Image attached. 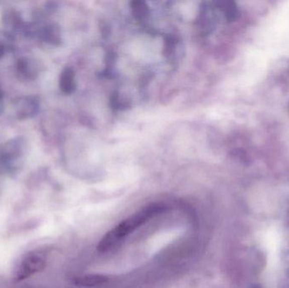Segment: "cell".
I'll use <instances>...</instances> for the list:
<instances>
[{"instance_id": "1", "label": "cell", "mask_w": 289, "mask_h": 288, "mask_svg": "<svg viewBox=\"0 0 289 288\" xmlns=\"http://www.w3.org/2000/svg\"><path fill=\"white\" fill-rule=\"evenodd\" d=\"M46 259L43 254L37 251H31L24 254L16 263L12 271V279L22 281L45 269Z\"/></svg>"}, {"instance_id": "2", "label": "cell", "mask_w": 289, "mask_h": 288, "mask_svg": "<svg viewBox=\"0 0 289 288\" xmlns=\"http://www.w3.org/2000/svg\"><path fill=\"white\" fill-rule=\"evenodd\" d=\"M163 210V207L159 205H152L148 206L147 208L143 209L142 211L137 212L132 216L124 220L123 222L118 224L115 228L111 230L114 234L117 239L120 241L125 236L134 232V230L138 228L139 226L144 224V222L148 221L151 217L155 216L156 214L160 212Z\"/></svg>"}, {"instance_id": "3", "label": "cell", "mask_w": 289, "mask_h": 288, "mask_svg": "<svg viewBox=\"0 0 289 288\" xmlns=\"http://www.w3.org/2000/svg\"><path fill=\"white\" fill-rule=\"evenodd\" d=\"M180 48H182L180 45V41L176 36L169 35L167 36L166 38L164 39V55L166 56L167 59L169 60H176L180 59Z\"/></svg>"}, {"instance_id": "4", "label": "cell", "mask_w": 289, "mask_h": 288, "mask_svg": "<svg viewBox=\"0 0 289 288\" xmlns=\"http://www.w3.org/2000/svg\"><path fill=\"white\" fill-rule=\"evenodd\" d=\"M107 276L102 275H89L75 279V284L80 286H96L107 282Z\"/></svg>"}, {"instance_id": "5", "label": "cell", "mask_w": 289, "mask_h": 288, "mask_svg": "<svg viewBox=\"0 0 289 288\" xmlns=\"http://www.w3.org/2000/svg\"><path fill=\"white\" fill-rule=\"evenodd\" d=\"M132 13L134 18L139 22H144L150 16V9L143 1H134L130 4Z\"/></svg>"}, {"instance_id": "6", "label": "cell", "mask_w": 289, "mask_h": 288, "mask_svg": "<svg viewBox=\"0 0 289 288\" xmlns=\"http://www.w3.org/2000/svg\"><path fill=\"white\" fill-rule=\"evenodd\" d=\"M75 75L72 69H66L62 74L61 87L66 93H71L75 89Z\"/></svg>"}, {"instance_id": "7", "label": "cell", "mask_w": 289, "mask_h": 288, "mask_svg": "<svg viewBox=\"0 0 289 288\" xmlns=\"http://www.w3.org/2000/svg\"><path fill=\"white\" fill-rule=\"evenodd\" d=\"M217 5L228 21L237 19L238 12L234 4L232 2H217Z\"/></svg>"}, {"instance_id": "8", "label": "cell", "mask_w": 289, "mask_h": 288, "mask_svg": "<svg viewBox=\"0 0 289 288\" xmlns=\"http://www.w3.org/2000/svg\"><path fill=\"white\" fill-rule=\"evenodd\" d=\"M119 241L117 239L114 234L112 233V231H109L104 237L101 239L100 243L97 245V249L100 252H107L118 243Z\"/></svg>"}, {"instance_id": "9", "label": "cell", "mask_w": 289, "mask_h": 288, "mask_svg": "<svg viewBox=\"0 0 289 288\" xmlns=\"http://www.w3.org/2000/svg\"><path fill=\"white\" fill-rule=\"evenodd\" d=\"M110 103L112 108L116 110H123L129 107V102L123 100L118 92L112 94L110 99Z\"/></svg>"}]
</instances>
